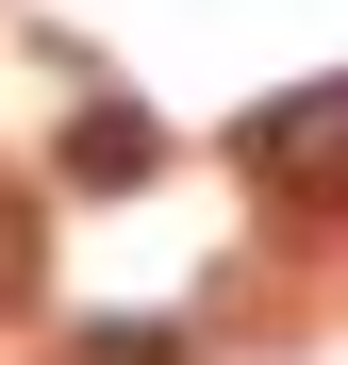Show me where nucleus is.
I'll return each instance as SVG.
<instances>
[{"label":"nucleus","mask_w":348,"mask_h":365,"mask_svg":"<svg viewBox=\"0 0 348 365\" xmlns=\"http://www.w3.org/2000/svg\"><path fill=\"white\" fill-rule=\"evenodd\" d=\"M232 150H249V182H265V200H348V83H299V100H265Z\"/></svg>","instance_id":"f257e3e1"}]
</instances>
